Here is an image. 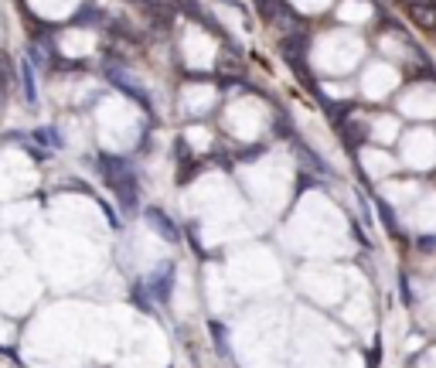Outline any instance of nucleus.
Returning <instances> with one entry per match:
<instances>
[{
	"label": "nucleus",
	"instance_id": "nucleus-1",
	"mask_svg": "<svg viewBox=\"0 0 436 368\" xmlns=\"http://www.w3.org/2000/svg\"><path fill=\"white\" fill-rule=\"evenodd\" d=\"M99 164H103L106 184L116 191L120 205H123L127 211H133V208H136V201H140V184H136V171L129 167V160L103 154V157H99Z\"/></svg>",
	"mask_w": 436,
	"mask_h": 368
},
{
	"label": "nucleus",
	"instance_id": "nucleus-2",
	"mask_svg": "<svg viewBox=\"0 0 436 368\" xmlns=\"http://www.w3.org/2000/svg\"><path fill=\"white\" fill-rule=\"evenodd\" d=\"M256 7H259V14H262V21L280 27L286 38H290V34H300L304 21L293 14V7H290L286 0H256Z\"/></svg>",
	"mask_w": 436,
	"mask_h": 368
},
{
	"label": "nucleus",
	"instance_id": "nucleus-3",
	"mask_svg": "<svg viewBox=\"0 0 436 368\" xmlns=\"http://www.w3.org/2000/svg\"><path fill=\"white\" fill-rule=\"evenodd\" d=\"M106 76H109V82L120 89V92H127L129 99H136V103L143 106V109H150V99H147V92H143V85L133 79L129 72H123V69H116V65H106Z\"/></svg>",
	"mask_w": 436,
	"mask_h": 368
},
{
	"label": "nucleus",
	"instance_id": "nucleus-4",
	"mask_svg": "<svg viewBox=\"0 0 436 368\" xmlns=\"http://www.w3.org/2000/svg\"><path fill=\"white\" fill-rule=\"evenodd\" d=\"M147 287L154 293L160 304H167L171 300V290H174V263H160L150 273V280H147Z\"/></svg>",
	"mask_w": 436,
	"mask_h": 368
},
{
	"label": "nucleus",
	"instance_id": "nucleus-5",
	"mask_svg": "<svg viewBox=\"0 0 436 368\" xmlns=\"http://www.w3.org/2000/svg\"><path fill=\"white\" fill-rule=\"evenodd\" d=\"M143 215H147V222H150V229H154L157 236H164L167 242H178V239H181V232L174 229V222H171V215H167V211L147 208Z\"/></svg>",
	"mask_w": 436,
	"mask_h": 368
},
{
	"label": "nucleus",
	"instance_id": "nucleus-6",
	"mask_svg": "<svg viewBox=\"0 0 436 368\" xmlns=\"http://www.w3.org/2000/svg\"><path fill=\"white\" fill-rule=\"evenodd\" d=\"M406 14H409L416 24L423 27V31H436V3H423V0H409V7H406Z\"/></svg>",
	"mask_w": 436,
	"mask_h": 368
},
{
	"label": "nucleus",
	"instance_id": "nucleus-7",
	"mask_svg": "<svg viewBox=\"0 0 436 368\" xmlns=\"http://www.w3.org/2000/svg\"><path fill=\"white\" fill-rule=\"evenodd\" d=\"M21 82H24V99L38 103V85H34V62H21Z\"/></svg>",
	"mask_w": 436,
	"mask_h": 368
},
{
	"label": "nucleus",
	"instance_id": "nucleus-8",
	"mask_svg": "<svg viewBox=\"0 0 436 368\" xmlns=\"http://www.w3.org/2000/svg\"><path fill=\"white\" fill-rule=\"evenodd\" d=\"M34 140H38V143H45V147H52V150L62 147V133L55 130V127H41V130H34Z\"/></svg>",
	"mask_w": 436,
	"mask_h": 368
},
{
	"label": "nucleus",
	"instance_id": "nucleus-9",
	"mask_svg": "<svg viewBox=\"0 0 436 368\" xmlns=\"http://www.w3.org/2000/svg\"><path fill=\"white\" fill-rule=\"evenodd\" d=\"M218 69H222V72H239L242 65H239L235 58H222V62H218Z\"/></svg>",
	"mask_w": 436,
	"mask_h": 368
},
{
	"label": "nucleus",
	"instance_id": "nucleus-10",
	"mask_svg": "<svg viewBox=\"0 0 436 368\" xmlns=\"http://www.w3.org/2000/svg\"><path fill=\"white\" fill-rule=\"evenodd\" d=\"M419 246L423 249H436V239H419Z\"/></svg>",
	"mask_w": 436,
	"mask_h": 368
},
{
	"label": "nucleus",
	"instance_id": "nucleus-11",
	"mask_svg": "<svg viewBox=\"0 0 436 368\" xmlns=\"http://www.w3.org/2000/svg\"><path fill=\"white\" fill-rule=\"evenodd\" d=\"M433 3H436V0H433Z\"/></svg>",
	"mask_w": 436,
	"mask_h": 368
}]
</instances>
